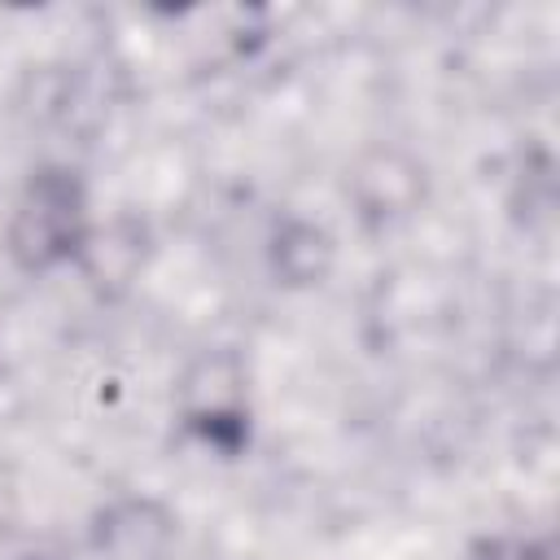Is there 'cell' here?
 I'll list each match as a JSON object with an SVG mask.
<instances>
[{"label": "cell", "instance_id": "obj_1", "mask_svg": "<svg viewBox=\"0 0 560 560\" xmlns=\"http://www.w3.org/2000/svg\"><path fill=\"white\" fill-rule=\"evenodd\" d=\"M88 232V210H83V188L66 171H44L26 184L13 228H9V249L26 271H48L79 254Z\"/></svg>", "mask_w": 560, "mask_h": 560}]
</instances>
